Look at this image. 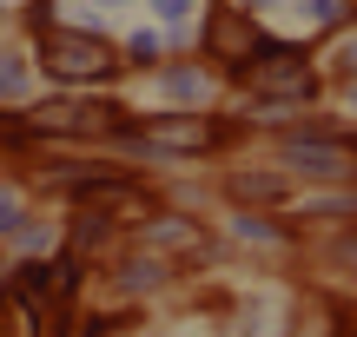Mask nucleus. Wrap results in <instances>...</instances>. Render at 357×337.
Returning a JSON list of instances; mask_svg holds the SVG:
<instances>
[{"instance_id": "obj_2", "label": "nucleus", "mask_w": 357, "mask_h": 337, "mask_svg": "<svg viewBox=\"0 0 357 337\" xmlns=\"http://www.w3.org/2000/svg\"><path fill=\"white\" fill-rule=\"evenodd\" d=\"M146 139L166 146V152H192V146H205V126H199V119H153Z\"/></svg>"}, {"instance_id": "obj_3", "label": "nucleus", "mask_w": 357, "mask_h": 337, "mask_svg": "<svg viewBox=\"0 0 357 337\" xmlns=\"http://www.w3.org/2000/svg\"><path fill=\"white\" fill-rule=\"evenodd\" d=\"M106 106H47V113H33V126H47V132H73V126H106Z\"/></svg>"}, {"instance_id": "obj_4", "label": "nucleus", "mask_w": 357, "mask_h": 337, "mask_svg": "<svg viewBox=\"0 0 357 337\" xmlns=\"http://www.w3.org/2000/svg\"><path fill=\"white\" fill-rule=\"evenodd\" d=\"M258 86H271V93H311V73L271 53V60H258Z\"/></svg>"}, {"instance_id": "obj_1", "label": "nucleus", "mask_w": 357, "mask_h": 337, "mask_svg": "<svg viewBox=\"0 0 357 337\" xmlns=\"http://www.w3.org/2000/svg\"><path fill=\"white\" fill-rule=\"evenodd\" d=\"M40 66H47L53 79H93V73L113 66V53H106L100 40H86V33H47L40 40Z\"/></svg>"}, {"instance_id": "obj_5", "label": "nucleus", "mask_w": 357, "mask_h": 337, "mask_svg": "<svg viewBox=\"0 0 357 337\" xmlns=\"http://www.w3.org/2000/svg\"><path fill=\"white\" fill-rule=\"evenodd\" d=\"M284 159H291L298 172H344V152H324V146H305V139H298Z\"/></svg>"}]
</instances>
